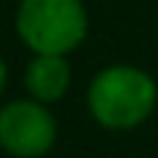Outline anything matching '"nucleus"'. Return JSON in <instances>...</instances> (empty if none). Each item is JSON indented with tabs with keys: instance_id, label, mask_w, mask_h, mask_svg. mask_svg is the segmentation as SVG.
Segmentation results:
<instances>
[{
	"instance_id": "obj_1",
	"label": "nucleus",
	"mask_w": 158,
	"mask_h": 158,
	"mask_svg": "<svg viewBox=\"0 0 158 158\" xmlns=\"http://www.w3.org/2000/svg\"><path fill=\"white\" fill-rule=\"evenodd\" d=\"M158 102V85L135 64H108L88 85V111L106 129H135Z\"/></svg>"
},
{
	"instance_id": "obj_2",
	"label": "nucleus",
	"mask_w": 158,
	"mask_h": 158,
	"mask_svg": "<svg viewBox=\"0 0 158 158\" xmlns=\"http://www.w3.org/2000/svg\"><path fill=\"white\" fill-rule=\"evenodd\" d=\"M15 32L32 53L68 56L88 35V9L82 0H21Z\"/></svg>"
},
{
	"instance_id": "obj_3",
	"label": "nucleus",
	"mask_w": 158,
	"mask_h": 158,
	"mask_svg": "<svg viewBox=\"0 0 158 158\" xmlns=\"http://www.w3.org/2000/svg\"><path fill=\"white\" fill-rule=\"evenodd\" d=\"M56 120L47 102L12 100L0 108V149L12 158H41L56 143Z\"/></svg>"
},
{
	"instance_id": "obj_4",
	"label": "nucleus",
	"mask_w": 158,
	"mask_h": 158,
	"mask_svg": "<svg viewBox=\"0 0 158 158\" xmlns=\"http://www.w3.org/2000/svg\"><path fill=\"white\" fill-rule=\"evenodd\" d=\"M29 97L38 102H59L70 88V64L68 56H50V53H35V59L27 64L23 73Z\"/></svg>"
},
{
	"instance_id": "obj_5",
	"label": "nucleus",
	"mask_w": 158,
	"mask_h": 158,
	"mask_svg": "<svg viewBox=\"0 0 158 158\" xmlns=\"http://www.w3.org/2000/svg\"><path fill=\"white\" fill-rule=\"evenodd\" d=\"M6 76H9V70H6V62H3V56H0V94H3V88H6Z\"/></svg>"
}]
</instances>
